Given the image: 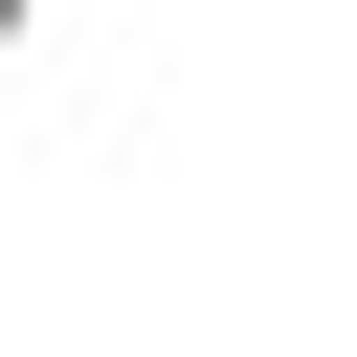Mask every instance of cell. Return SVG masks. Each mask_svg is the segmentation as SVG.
<instances>
[{"mask_svg": "<svg viewBox=\"0 0 357 357\" xmlns=\"http://www.w3.org/2000/svg\"><path fill=\"white\" fill-rule=\"evenodd\" d=\"M22 22H45V0H0V45H22Z\"/></svg>", "mask_w": 357, "mask_h": 357, "instance_id": "1", "label": "cell"}]
</instances>
